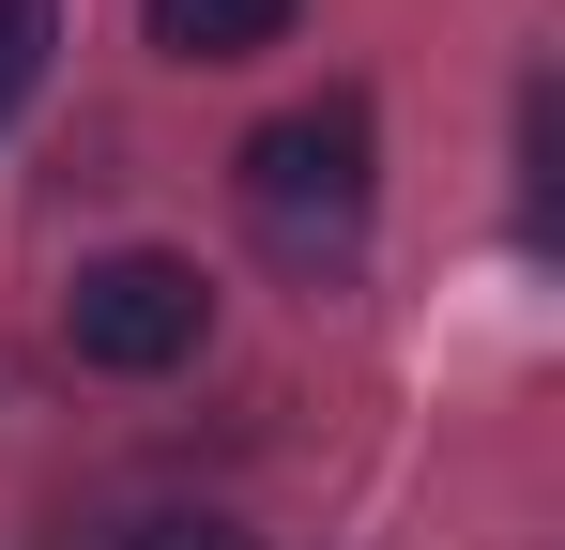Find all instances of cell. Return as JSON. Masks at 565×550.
<instances>
[{"label":"cell","mask_w":565,"mask_h":550,"mask_svg":"<svg viewBox=\"0 0 565 550\" xmlns=\"http://www.w3.org/2000/svg\"><path fill=\"white\" fill-rule=\"evenodd\" d=\"M367 183H382V123H367V92L276 107V123L245 138V230H260L276 261H352Z\"/></svg>","instance_id":"obj_1"},{"label":"cell","mask_w":565,"mask_h":550,"mask_svg":"<svg viewBox=\"0 0 565 550\" xmlns=\"http://www.w3.org/2000/svg\"><path fill=\"white\" fill-rule=\"evenodd\" d=\"M122 550H260L245 520H214V505H169V520H138Z\"/></svg>","instance_id":"obj_5"},{"label":"cell","mask_w":565,"mask_h":550,"mask_svg":"<svg viewBox=\"0 0 565 550\" xmlns=\"http://www.w3.org/2000/svg\"><path fill=\"white\" fill-rule=\"evenodd\" d=\"M290 15L306 0H138V31L169 62H260V46H290Z\"/></svg>","instance_id":"obj_3"},{"label":"cell","mask_w":565,"mask_h":550,"mask_svg":"<svg viewBox=\"0 0 565 550\" xmlns=\"http://www.w3.org/2000/svg\"><path fill=\"white\" fill-rule=\"evenodd\" d=\"M46 62H62V0H0V138L31 123V92H46Z\"/></svg>","instance_id":"obj_4"},{"label":"cell","mask_w":565,"mask_h":550,"mask_svg":"<svg viewBox=\"0 0 565 550\" xmlns=\"http://www.w3.org/2000/svg\"><path fill=\"white\" fill-rule=\"evenodd\" d=\"M199 337H214V275L169 261V245H107L62 290V352L107 367V382H169V367H199Z\"/></svg>","instance_id":"obj_2"}]
</instances>
